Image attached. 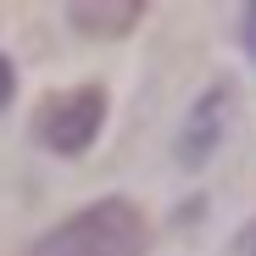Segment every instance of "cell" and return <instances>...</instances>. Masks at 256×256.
Masks as SVG:
<instances>
[{"label": "cell", "instance_id": "1", "mask_svg": "<svg viewBox=\"0 0 256 256\" xmlns=\"http://www.w3.org/2000/svg\"><path fill=\"white\" fill-rule=\"evenodd\" d=\"M28 256H145V218L128 200H100L45 234Z\"/></svg>", "mask_w": 256, "mask_h": 256}, {"label": "cell", "instance_id": "2", "mask_svg": "<svg viewBox=\"0 0 256 256\" xmlns=\"http://www.w3.org/2000/svg\"><path fill=\"white\" fill-rule=\"evenodd\" d=\"M100 122H106V90H95V84H90V90H72V95L45 100L39 117H34L39 140H45L50 150H62V156H78L84 145L100 134Z\"/></svg>", "mask_w": 256, "mask_h": 256}, {"label": "cell", "instance_id": "3", "mask_svg": "<svg viewBox=\"0 0 256 256\" xmlns=\"http://www.w3.org/2000/svg\"><path fill=\"white\" fill-rule=\"evenodd\" d=\"M12 84H17V72H12V62H6V56H0V106L12 100Z\"/></svg>", "mask_w": 256, "mask_h": 256}, {"label": "cell", "instance_id": "4", "mask_svg": "<svg viewBox=\"0 0 256 256\" xmlns=\"http://www.w3.org/2000/svg\"><path fill=\"white\" fill-rule=\"evenodd\" d=\"M245 45H250V56H256V6H245Z\"/></svg>", "mask_w": 256, "mask_h": 256}]
</instances>
